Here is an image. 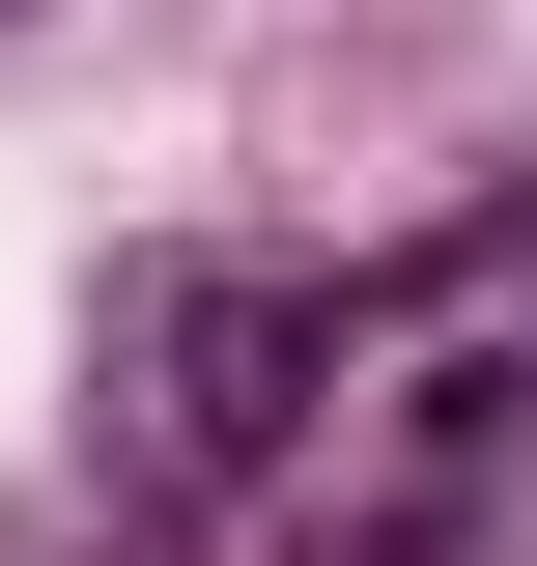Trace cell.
<instances>
[{"instance_id": "1", "label": "cell", "mask_w": 537, "mask_h": 566, "mask_svg": "<svg viewBox=\"0 0 537 566\" xmlns=\"http://www.w3.org/2000/svg\"><path fill=\"white\" fill-rule=\"evenodd\" d=\"M141 340H170V453H199V482H283V453L339 424V283H283V255L141 283Z\"/></svg>"}]
</instances>
